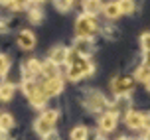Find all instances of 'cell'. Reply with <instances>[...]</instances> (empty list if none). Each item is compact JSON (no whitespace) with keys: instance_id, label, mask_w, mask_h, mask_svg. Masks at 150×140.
I'll use <instances>...</instances> for the list:
<instances>
[{"instance_id":"obj_31","label":"cell","mask_w":150,"mask_h":140,"mask_svg":"<svg viewBox=\"0 0 150 140\" xmlns=\"http://www.w3.org/2000/svg\"><path fill=\"white\" fill-rule=\"evenodd\" d=\"M12 0H0V4H10Z\"/></svg>"},{"instance_id":"obj_8","label":"cell","mask_w":150,"mask_h":140,"mask_svg":"<svg viewBox=\"0 0 150 140\" xmlns=\"http://www.w3.org/2000/svg\"><path fill=\"white\" fill-rule=\"evenodd\" d=\"M18 45L22 49H32L36 45V37H34V34H32L30 30H24V32L18 34Z\"/></svg>"},{"instance_id":"obj_32","label":"cell","mask_w":150,"mask_h":140,"mask_svg":"<svg viewBox=\"0 0 150 140\" xmlns=\"http://www.w3.org/2000/svg\"><path fill=\"white\" fill-rule=\"evenodd\" d=\"M144 140H150V128L146 130V138H144Z\"/></svg>"},{"instance_id":"obj_25","label":"cell","mask_w":150,"mask_h":140,"mask_svg":"<svg viewBox=\"0 0 150 140\" xmlns=\"http://www.w3.org/2000/svg\"><path fill=\"white\" fill-rule=\"evenodd\" d=\"M53 4H55V8H57V10L67 12L69 6H71V0H53Z\"/></svg>"},{"instance_id":"obj_17","label":"cell","mask_w":150,"mask_h":140,"mask_svg":"<svg viewBox=\"0 0 150 140\" xmlns=\"http://www.w3.org/2000/svg\"><path fill=\"white\" fill-rule=\"evenodd\" d=\"M12 97H14V85H10V83L0 85V101H10Z\"/></svg>"},{"instance_id":"obj_26","label":"cell","mask_w":150,"mask_h":140,"mask_svg":"<svg viewBox=\"0 0 150 140\" xmlns=\"http://www.w3.org/2000/svg\"><path fill=\"white\" fill-rule=\"evenodd\" d=\"M10 8L12 10H26L28 8V0H12L10 2Z\"/></svg>"},{"instance_id":"obj_34","label":"cell","mask_w":150,"mask_h":140,"mask_svg":"<svg viewBox=\"0 0 150 140\" xmlns=\"http://www.w3.org/2000/svg\"><path fill=\"white\" fill-rule=\"evenodd\" d=\"M36 2H44V0H36Z\"/></svg>"},{"instance_id":"obj_13","label":"cell","mask_w":150,"mask_h":140,"mask_svg":"<svg viewBox=\"0 0 150 140\" xmlns=\"http://www.w3.org/2000/svg\"><path fill=\"white\" fill-rule=\"evenodd\" d=\"M42 77H45V79L59 77V75H57V65H55V63H52L50 59H47L45 63H42Z\"/></svg>"},{"instance_id":"obj_35","label":"cell","mask_w":150,"mask_h":140,"mask_svg":"<svg viewBox=\"0 0 150 140\" xmlns=\"http://www.w3.org/2000/svg\"><path fill=\"white\" fill-rule=\"evenodd\" d=\"M120 140H127V138H120Z\"/></svg>"},{"instance_id":"obj_29","label":"cell","mask_w":150,"mask_h":140,"mask_svg":"<svg viewBox=\"0 0 150 140\" xmlns=\"http://www.w3.org/2000/svg\"><path fill=\"white\" fill-rule=\"evenodd\" d=\"M44 140H57V134H55V132L52 130V132H47V134L44 136Z\"/></svg>"},{"instance_id":"obj_2","label":"cell","mask_w":150,"mask_h":140,"mask_svg":"<svg viewBox=\"0 0 150 140\" xmlns=\"http://www.w3.org/2000/svg\"><path fill=\"white\" fill-rule=\"evenodd\" d=\"M91 73H93V63L85 55H81L73 65L67 67V79H71V81H79V79H83Z\"/></svg>"},{"instance_id":"obj_19","label":"cell","mask_w":150,"mask_h":140,"mask_svg":"<svg viewBox=\"0 0 150 140\" xmlns=\"http://www.w3.org/2000/svg\"><path fill=\"white\" fill-rule=\"evenodd\" d=\"M117 4H119L120 14H132L134 12V2L132 0H119Z\"/></svg>"},{"instance_id":"obj_27","label":"cell","mask_w":150,"mask_h":140,"mask_svg":"<svg viewBox=\"0 0 150 140\" xmlns=\"http://www.w3.org/2000/svg\"><path fill=\"white\" fill-rule=\"evenodd\" d=\"M140 42H142L144 55H150V34H144V36L140 37Z\"/></svg>"},{"instance_id":"obj_7","label":"cell","mask_w":150,"mask_h":140,"mask_svg":"<svg viewBox=\"0 0 150 140\" xmlns=\"http://www.w3.org/2000/svg\"><path fill=\"white\" fill-rule=\"evenodd\" d=\"M42 75V63L36 59H30L24 63V79H36Z\"/></svg>"},{"instance_id":"obj_20","label":"cell","mask_w":150,"mask_h":140,"mask_svg":"<svg viewBox=\"0 0 150 140\" xmlns=\"http://www.w3.org/2000/svg\"><path fill=\"white\" fill-rule=\"evenodd\" d=\"M14 126V118L10 117L8 112H2L0 115V130H10Z\"/></svg>"},{"instance_id":"obj_33","label":"cell","mask_w":150,"mask_h":140,"mask_svg":"<svg viewBox=\"0 0 150 140\" xmlns=\"http://www.w3.org/2000/svg\"><path fill=\"white\" fill-rule=\"evenodd\" d=\"M4 30H6V28H4V24L0 22V32H4Z\"/></svg>"},{"instance_id":"obj_14","label":"cell","mask_w":150,"mask_h":140,"mask_svg":"<svg viewBox=\"0 0 150 140\" xmlns=\"http://www.w3.org/2000/svg\"><path fill=\"white\" fill-rule=\"evenodd\" d=\"M75 49L81 53V55H89L91 52V37H77V42H75Z\"/></svg>"},{"instance_id":"obj_9","label":"cell","mask_w":150,"mask_h":140,"mask_svg":"<svg viewBox=\"0 0 150 140\" xmlns=\"http://www.w3.org/2000/svg\"><path fill=\"white\" fill-rule=\"evenodd\" d=\"M101 130L103 132H111L112 128L117 126V112L115 111H111V112H105L103 117H101Z\"/></svg>"},{"instance_id":"obj_5","label":"cell","mask_w":150,"mask_h":140,"mask_svg":"<svg viewBox=\"0 0 150 140\" xmlns=\"http://www.w3.org/2000/svg\"><path fill=\"white\" fill-rule=\"evenodd\" d=\"M85 105H87L89 111L99 112V111H105L107 109V99L101 93H97V91H89L85 95Z\"/></svg>"},{"instance_id":"obj_10","label":"cell","mask_w":150,"mask_h":140,"mask_svg":"<svg viewBox=\"0 0 150 140\" xmlns=\"http://www.w3.org/2000/svg\"><path fill=\"white\" fill-rule=\"evenodd\" d=\"M142 118H144V115H140V112H136V111H128L125 120H127V126H128V128L138 130V128H142Z\"/></svg>"},{"instance_id":"obj_15","label":"cell","mask_w":150,"mask_h":140,"mask_svg":"<svg viewBox=\"0 0 150 140\" xmlns=\"http://www.w3.org/2000/svg\"><path fill=\"white\" fill-rule=\"evenodd\" d=\"M38 89H40V83L36 81V79H24V83H22V91H24V95L30 99L34 93H36Z\"/></svg>"},{"instance_id":"obj_23","label":"cell","mask_w":150,"mask_h":140,"mask_svg":"<svg viewBox=\"0 0 150 140\" xmlns=\"http://www.w3.org/2000/svg\"><path fill=\"white\" fill-rule=\"evenodd\" d=\"M81 57V53L77 52V49H67V55H65V63H67V65H73L75 61H77V59Z\"/></svg>"},{"instance_id":"obj_18","label":"cell","mask_w":150,"mask_h":140,"mask_svg":"<svg viewBox=\"0 0 150 140\" xmlns=\"http://www.w3.org/2000/svg\"><path fill=\"white\" fill-rule=\"evenodd\" d=\"M103 12H105V16H107V18H111V20H115V18H119V16H120L119 4H115V2H109V4L103 8Z\"/></svg>"},{"instance_id":"obj_6","label":"cell","mask_w":150,"mask_h":140,"mask_svg":"<svg viewBox=\"0 0 150 140\" xmlns=\"http://www.w3.org/2000/svg\"><path fill=\"white\" fill-rule=\"evenodd\" d=\"M40 89L44 91V95L50 99L53 95H59L63 91V79L61 77H53V79H45L44 83H40Z\"/></svg>"},{"instance_id":"obj_3","label":"cell","mask_w":150,"mask_h":140,"mask_svg":"<svg viewBox=\"0 0 150 140\" xmlns=\"http://www.w3.org/2000/svg\"><path fill=\"white\" fill-rule=\"evenodd\" d=\"M57 111H45L42 117L36 120V132L40 136H45L47 132H52L53 130V124H55V120H57Z\"/></svg>"},{"instance_id":"obj_30","label":"cell","mask_w":150,"mask_h":140,"mask_svg":"<svg viewBox=\"0 0 150 140\" xmlns=\"http://www.w3.org/2000/svg\"><path fill=\"white\" fill-rule=\"evenodd\" d=\"M144 85H146V89H148V91H150V77H148V79H146V81H144Z\"/></svg>"},{"instance_id":"obj_4","label":"cell","mask_w":150,"mask_h":140,"mask_svg":"<svg viewBox=\"0 0 150 140\" xmlns=\"http://www.w3.org/2000/svg\"><path fill=\"white\" fill-rule=\"evenodd\" d=\"M134 87V77L130 75H117L112 79V91L115 95H128Z\"/></svg>"},{"instance_id":"obj_1","label":"cell","mask_w":150,"mask_h":140,"mask_svg":"<svg viewBox=\"0 0 150 140\" xmlns=\"http://www.w3.org/2000/svg\"><path fill=\"white\" fill-rule=\"evenodd\" d=\"M99 32V22L95 20V16L91 14H83L77 18L75 24V34L77 37H93Z\"/></svg>"},{"instance_id":"obj_16","label":"cell","mask_w":150,"mask_h":140,"mask_svg":"<svg viewBox=\"0 0 150 140\" xmlns=\"http://www.w3.org/2000/svg\"><path fill=\"white\" fill-rule=\"evenodd\" d=\"M45 101H47V97L44 95V91H42V89H38L36 93H34V95L30 97V103L34 105L36 109H42V107L45 105Z\"/></svg>"},{"instance_id":"obj_11","label":"cell","mask_w":150,"mask_h":140,"mask_svg":"<svg viewBox=\"0 0 150 140\" xmlns=\"http://www.w3.org/2000/svg\"><path fill=\"white\" fill-rule=\"evenodd\" d=\"M65 55H67V49L57 45V47H53L50 52V61L55 63V65H61V63H65Z\"/></svg>"},{"instance_id":"obj_22","label":"cell","mask_w":150,"mask_h":140,"mask_svg":"<svg viewBox=\"0 0 150 140\" xmlns=\"http://www.w3.org/2000/svg\"><path fill=\"white\" fill-rule=\"evenodd\" d=\"M87 138V128L85 126H77L71 130V140H85Z\"/></svg>"},{"instance_id":"obj_28","label":"cell","mask_w":150,"mask_h":140,"mask_svg":"<svg viewBox=\"0 0 150 140\" xmlns=\"http://www.w3.org/2000/svg\"><path fill=\"white\" fill-rule=\"evenodd\" d=\"M30 20L32 22H40V20H42V12H40V10H32L30 12Z\"/></svg>"},{"instance_id":"obj_21","label":"cell","mask_w":150,"mask_h":140,"mask_svg":"<svg viewBox=\"0 0 150 140\" xmlns=\"http://www.w3.org/2000/svg\"><path fill=\"white\" fill-rule=\"evenodd\" d=\"M150 77V67L146 65V63H142V65L136 69V73H134V79H138V81H146Z\"/></svg>"},{"instance_id":"obj_12","label":"cell","mask_w":150,"mask_h":140,"mask_svg":"<svg viewBox=\"0 0 150 140\" xmlns=\"http://www.w3.org/2000/svg\"><path fill=\"white\" fill-rule=\"evenodd\" d=\"M83 10H85V14L95 16L97 12L103 10V2H101V0H85V2H83Z\"/></svg>"},{"instance_id":"obj_24","label":"cell","mask_w":150,"mask_h":140,"mask_svg":"<svg viewBox=\"0 0 150 140\" xmlns=\"http://www.w3.org/2000/svg\"><path fill=\"white\" fill-rule=\"evenodd\" d=\"M10 69V59L6 55H0V77L6 75V71Z\"/></svg>"}]
</instances>
